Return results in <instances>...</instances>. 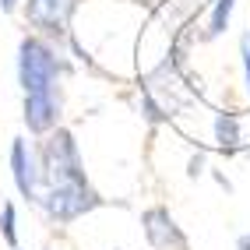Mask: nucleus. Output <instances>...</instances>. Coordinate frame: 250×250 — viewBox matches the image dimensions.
Here are the masks:
<instances>
[{
	"label": "nucleus",
	"mask_w": 250,
	"mask_h": 250,
	"mask_svg": "<svg viewBox=\"0 0 250 250\" xmlns=\"http://www.w3.org/2000/svg\"><path fill=\"white\" fill-rule=\"evenodd\" d=\"M201 173H205V152H197L187 162V176H201Z\"/></svg>",
	"instance_id": "obj_12"
},
{
	"label": "nucleus",
	"mask_w": 250,
	"mask_h": 250,
	"mask_svg": "<svg viewBox=\"0 0 250 250\" xmlns=\"http://www.w3.org/2000/svg\"><path fill=\"white\" fill-rule=\"evenodd\" d=\"M74 11H78V0H28L25 4V21L36 28V36H42L46 42L49 39L63 42Z\"/></svg>",
	"instance_id": "obj_4"
},
{
	"label": "nucleus",
	"mask_w": 250,
	"mask_h": 250,
	"mask_svg": "<svg viewBox=\"0 0 250 250\" xmlns=\"http://www.w3.org/2000/svg\"><path fill=\"white\" fill-rule=\"evenodd\" d=\"M0 236H4L7 247L18 250V229H14V205H4L0 208Z\"/></svg>",
	"instance_id": "obj_10"
},
{
	"label": "nucleus",
	"mask_w": 250,
	"mask_h": 250,
	"mask_svg": "<svg viewBox=\"0 0 250 250\" xmlns=\"http://www.w3.org/2000/svg\"><path fill=\"white\" fill-rule=\"evenodd\" d=\"M240 57H243V81H247V95H250V32L240 39Z\"/></svg>",
	"instance_id": "obj_11"
},
{
	"label": "nucleus",
	"mask_w": 250,
	"mask_h": 250,
	"mask_svg": "<svg viewBox=\"0 0 250 250\" xmlns=\"http://www.w3.org/2000/svg\"><path fill=\"white\" fill-rule=\"evenodd\" d=\"M141 229H145V240H148L152 250H190L183 229L176 226L169 208H162V205L141 211Z\"/></svg>",
	"instance_id": "obj_5"
},
{
	"label": "nucleus",
	"mask_w": 250,
	"mask_h": 250,
	"mask_svg": "<svg viewBox=\"0 0 250 250\" xmlns=\"http://www.w3.org/2000/svg\"><path fill=\"white\" fill-rule=\"evenodd\" d=\"M46 250H53V247H46Z\"/></svg>",
	"instance_id": "obj_15"
},
{
	"label": "nucleus",
	"mask_w": 250,
	"mask_h": 250,
	"mask_svg": "<svg viewBox=\"0 0 250 250\" xmlns=\"http://www.w3.org/2000/svg\"><path fill=\"white\" fill-rule=\"evenodd\" d=\"M25 127L32 134H49L60 127V88L25 95Z\"/></svg>",
	"instance_id": "obj_7"
},
{
	"label": "nucleus",
	"mask_w": 250,
	"mask_h": 250,
	"mask_svg": "<svg viewBox=\"0 0 250 250\" xmlns=\"http://www.w3.org/2000/svg\"><path fill=\"white\" fill-rule=\"evenodd\" d=\"M236 250H250V232H243V236L236 240Z\"/></svg>",
	"instance_id": "obj_14"
},
{
	"label": "nucleus",
	"mask_w": 250,
	"mask_h": 250,
	"mask_svg": "<svg viewBox=\"0 0 250 250\" xmlns=\"http://www.w3.org/2000/svg\"><path fill=\"white\" fill-rule=\"evenodd\" d=\"M11 176H14V187L21 190L25 201H39V187H42L39 152H32L25 138L11 141Z\"/></svg>",
	"instance_id": "obj_6"
},
{
	"label": "nucleus",
	"mask_w": 250,
	"mask_h": 250,
	"mask_svg": "<svg viewBox=\"0 0 250 250\" xmlns=\"http://www.w3.org/2000/svg\"><path fill=\"white\" fill-rule=\"evenodd\" d=\"M39 169H42V183L57 187V183H81L85 176V162H81L78 141L67 127L49 130L39 145Z\"/></svg>",
	"instance_id": "obj_1"
},
{
	"label": "nucleus",
	"mask_w": 250,
	"mask_h": 250,
	"mask_svg": "<svg viewBox=\"0 0 250 250\" xmlns=\"http://www.w3.org/2000/svg\"><path fill=\"white\" fill-rule=\"evenodd\" d=\"M232 7H236V0H211V18H208V28H205V39H215L229 28Z\"/></svg>",
	"instance_id": "obj_9"
},
{
	"label": "nucleus",
	"mask_w": 250,
	"mask_h": 250,
	"mask_svg": "<svg viewBox=\"0 0 250 250\" xmlns=\"http://www.w3.org/2000/svg\"><path fill=\"white\" fill-rule=\"evenodd\" d=\"M240 141H243L240 116L236 113H219L215 116V145H219L226 155H232V152H240Z\"/></svg>",
	"instance_id": "obj_8"
},
{
	"label": "nucleus",
	"mask_w": 250,
	"mask_h": 250,
	"mask_svg": "<svg viewBox=\"0 0 250 250\" xmlns=\"http://www.w3.org/2000/svg\"><path fill=\"white\" fill-rule=\"evenodd\" d=\"M14 7H18V0H0V11H4V14H11Z\"/></svg>",
	"instance_id": "obj_13"
},
{
	"label": "nucleus",
	"mask_w": 250,
	"mask_h": 250,
	"mask_svg": "<svg viewBox=\"0 0 250 250\" xmlns=\"http://www.w3.org/2000/svg\"><path fill=\"white\" fill-rule=\"evenodd\" d=\"M39 205H42L49 222L67 226V222L81 219V215L95 211L103 205V197H99V190L88 180H81V183H57V187H46V194H39Z\"/></svg>",
	"instance_id": "obj_3"
},
{
	"label": "nucleus",
	"mask_w": 250,
	"mask_h": 250,
	"mask_svg": "<svg viewBox=\"0 0 250 250\" xmlns=\"http://www.w3.org/2000/svg\"><path fill=\"white\" fill-rule=\"evenodd\" d=\"M63 74V60L42 36H25L18 42V81L28 92H57V81Z\"/></svg>",
	"instance_id": "obj_2"
}]
</instances>
